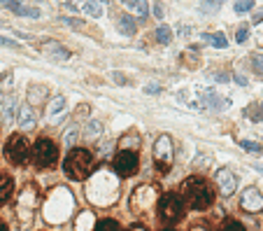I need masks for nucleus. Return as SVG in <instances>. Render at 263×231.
I'll use <instances>...</instances> for the list:
<instances>
[{
  "label": "nucleus",
  "instance_id": "1",
  "mask_svg": "<svg viewBox=\"0 0 263 231\" xmlns=\"http://www.w3.org/2000/svg\"><path fill=\"white\" fill-rule=\"evenodd\" d=\"M84 194L96 208H110L112 203L119 201L122 194V177L116 175L112 168H100L96 170L91 180H86Z\"/></svg>",
  "mask_w": 263,
  "mask_h": 231
},
{
  "label": "nucleus",
  "instance_id": "2",
  "mask_svg": "<svg viewBox=\"0 0 263 231\" xmlns=\"http://www.w3.org/2000/svg\"><path fill=\"white\" fill-rule=\"evenodd\" d=\"M74 210V196L68 187H56L47 194L44 203H42V215L49 224H61L66 222Z\"/></svg>",
  "mask_w": 263,
  "mask_h": 231
},
{
  "label": "nucleus",
  "instance_id": "3",
  "mask_svg": "<svg viewBox=\"0 0 263 231\" xmlns=\"http://www.w3.org/2000/svg\"><path fill=\"white\" fill-rule=\"evenodd\" d=\"M182 201L194 210H205L214 201V191L212 184L200 175H194L182 182Z\"/></svg>",
  "mask_w": 263,
  "mask_h": 231
},
{
  "label": "nucleus",
  "instance_id": "4",
  "mask_svg": "<svg viewBox=\"0 0 263 231\" xmlns=\"http://www.w3.org/2000/svg\"><path fill=\"white\" fill-rule=\"evenodd\" d=\"M96 168V159L88 150H80V147H72L68 152L66 161H63V170L70 180H86Z\"/></svg>",
  "mask_w": 263,
  "mask_h": 231
},
{
  "label": "nucleus",
  "instance_id": "5",
  "mask_svg": "<svg viewBox=\"0 0 263 231\" xmlns=\"http://www.w3.org/2000/svg\"><path fill=\"white\" fill-rule=\"evenodd\" d=\"M38 203H40L38 189H35L33 184H26V187L21 189L19 198H16V208H14L21 224H30V222H33L35 212H38Z\"/></svg>",
  "mask_w": 263,
  "mask_h": 231
},
{
  "label": "nucleus",
  "instance_id": "6",
  "mask_svg": "<svg viewBox=\"0 0 263 231\" xmlns=\"http://www.w3.org/2000/svg\"><path fill=\"white\" fill-rule=\"evenodd\" d=\"M156 201H158V189H156L154 184H140V187H135L133 194H130L128 205L135 215H147L156 205Z\"/></svg>",
  "mask_w": 263,
  "mask_h": 231
},
{
  "label": "nucleus",
  "instance_id": "7",
  "mask_svg": "<svg viewBox=\"0 0 263 231\" xmlns=\"http://www.w3.org/2000/svg\"><path fill=\"white\" fill-rule=\"evenodd\" d=\"M175 161V145L170 136H158L154 143V166L158 173H168Z\"/></svg>",
  "mask_w": 263,
  "mask_h": 231
},
{
  "label": "nucleus",
  "instance_id": "8",
  "mask_svg": "<svg viewBox=\"0 0 263 231\" xmlns=\"http://www.w3.org/2000/svg\"><path fill=\"white\" fill-rule=\"evenodd\" d=\"M5 156L7 161L14 163V166H24L30 156V147H28V140L21 133H12L5 143Z\"/></svg>",
  "mask_w": 263,
  "mask_h": 231
},
{
  "label": "nucleus",
  "instance_id": "9",
  "mask_svg": "<svg viewBox=\"0 0 263 231\" xmlns=\"http://www.w3.org/2000/svg\"><path fill=\"white\" fill-rule=\"evenodd\" d=\"M184 212V203L177 194H163L161 201H158V217L166 222V224H175L182 219Z\"/></svg>",
  "mask_w": 263,
  "mask_h": 231
},
{
  "label": "nucleus",
  "instance_id": "10",
  "mask_svg": "<svg viewBox=\"0 0 263 231\" xmlns=\"http://www.w3.org/2000/svg\"><path fill=\"white\" fill-rule=\"evenodd\" d=\"M33 159L38 168H49L54 166L56 159H58V145L52 140V138H40L33 147Z\"/></svg>",
  "mask_w": 263,
  "mask_h": 231
},
{
  "label": "nucleus",
  "instance_id": "11",
  "mask_svg": "<svg viewBox=\"0 0 263 231\" xmlns=\"http://www.w3.org/2000/svg\"><path fill=\"white\" fill-rule=\"evenodd\" d=\"M140 168V156L135 150H119L114 156V173L119 177H130Z\"/></svg>",
  "mask_w": 263,
  "mask_h": 231
},
{
  "label": "nucleus",
  "instance_id": "12",
  "mask_svg": "<svg viewBox=\"0 0 263 231\" xmlns=\"http://www.w3.org/2000/svg\"><path fill=\"white\" fill-rule=\"evenodd\" d=\"M240 210L250 212V215H258L263 212V194L256 187H247L242 189V196H240Z\"/></svg>",
  "mask_w": 263,
  "mask_h": 231
},
{
  "label": "nucleus",
  "instance_id": "13",
  "mask_svg": "<svg viewBox=\"0 0 263 231\" xmlns=\"http://www.w3.org/2000/svg\"><path fill=\"white\" fill-rule=\"evenodd\" d=\"M214 180H216V187H219V194H222V196H233V194H236L238 177L233 175V170L219 168L216 170V175H214Z\"/></svg>",
  "mask_w": 263,
  "mask_h": 231
},
{
  "label": "nucleus",
  "instance_id": "14",
  "mask_svg": "<svg viewBox=\"0 0 263 231\" xmlns=\"http://www.w3.org/2000/svg\"><path fill=\"white\" fill-rule=\"evenodd\" d=\"M16 122H19V126L21 129H33L35 126V112H33V108L30 105H21L19 110H16Z\"/></svg>",
  "mask_w": 263,
  "mask_h": 231
},
{
  "label": "nucleus",
  "instance_id": "15",
  "mask_svg": "<svg viewBox=\"0 0 263 231\" xmlns=\"http://www.w3.org/2000/svg\"><path fill=\"white\" fill-rule=\"evenodd\" d=\"M42 52L47 56H52V59H58V61H66L68 56H70V52L63 49L58 42H44V45H42Z\"/></svg>",
  "mask_w": 263,
  "mask_h": 231
},
{
  "label": "nucleus",
  "instance_id": "16",
  "mask_svg": "<svg viewBox=\"0 0 263 231\" xmlns=\"http://www.w3.org/2000/svg\"><path fill=\"white\" fill-rule=\"evenodd\" d=\"M47 87H42V84H33V87H28V105H40V103H44V98H47Z\"/></svg>",
  "mask_w": 263,
  "mask_h": 231
},
{
  "label": "nucleus",
  "instance_id": "17",
  "mask_svg": "<svg viewBox=\"0 0 263 231\" xmlns=\"http://www.w3.org/2000/svg\"><path fill=\"white\" fill-rule=\"evenodd\" d=\"M202 103H205V108H210V110H226V108L230 105L226 98L216 96L214 91H208V94L202 96Z\"/></svg>",
  "mask_w": 263,
  "mask_h": 231
},
{
  "label": "nucleus",
  "instance_id": "18",
  "mask_svg": "<svg viewBox=\"0 0 263 231\" xmlns=\"http://www.w3.org/2000/svg\"><path fill=\"white\" fill-rule=\"evenodd\" d=\"M12 189H14V180L5 173H0V205H5L12 196Z\"/></svg>",
  "mask_w": 263,
  "mask_h": 231
},
{
  "label": "nucleus",
  "instance_id": "19",
  "mask_svg": "<svg viewBox=\"0 0 263 231\" xmlns=\"http://www.w3.org/2000/svg\"><path fill=\"white\" fill-rule=\"evenodd\" d=\"M94 224H96V217L94 212H80L77 217H74V229L77 231H94Z\"/></svg>",
  "mask_w": 263,
  "mask_h": 231
},
{
  "label": "nucleus",
  "instance_id": "20",
  "mask_svg": "<svg viewBox=\"0 0 263 231\" xmlns=\"http://www.w3.org/2000/svg\"><path fill=\"white\" fill-rule=\"evenodd\" d=\"M119 147H122V150H135V152H138V147H140V136H138V131H128V133H124Z\"/></svg>",
  "mask_w": 263,
  "mask_h": 231
},
{
  "label": "nucleus",
  "instance_id": "21",
  "mask_svg": "<svg viewBox=\"0 0 263 231\" xmlns=\"http://www.w3.org/2000/svg\"><path fill=\"white\" fill-rule=\"evenodd\" d=\"M116 24H119V33H124V35H133L135 31H138L135 19H130L128 14H122V17L116 19Z\"/></svg>",
  "mask_w": 263,
  "mask_h": 231
},
{
  "label": "nucleus",
  "instance_id": "22",
  "mask_svg": "<svg viewBox=\"0 0 263 231\" xmlns=\"http://www.w3.org/2000/svg\"><path fill=\"white\" fill-rule=\"evenodd\" d=\"M202 40L210 42V45L216 47V49L228 47V40H226V35H224V33H205V35H202Z\"/></svg>",
  "mask_w": 263,
  "mask_h": 231
},
{
  "label": "nucleus",
  "instance_id": "23",
  "mask_svg": "<svg viewBox=\"0 0 263 231\" xmlns=\"http://www.w3.org/2000/svg\"><path fill=\"white\" fill-rule=\"evenodd\" d=\"M244 117L252 122H263V103H252L250 108L244 110Z\"/></svg>",
  "mask_w": 263,
  "mask_h": 231
},
{
  "label": "nucleus",
  "instance_id": "24",
  "mask_svg": "<svg viewBox=\"0 0 263 231\" xmlns=\"http://www.w3.org/2000/svg\"><path fill=\"white\" fill-rule=\"evenodd\" d=\"M102 133V124L100 122H88L86 124V129H84V138H88V140H98Z\"/></svg>",
  "mask_w": 263,
  "mask_h": 231
},
{
  "label": "nucleus",
  "instance_id": "25",
  "mask_svg": "<svg viewBox=\"0 0 263 231\" xmlns=\"http://www.w3.org/2000/svg\"><path fill=\"white\" fill-rule=\"evenodd\" d=\"M84 12H86L88 17H94V19H98V17H102L100 0H86V3H84Z\"/></svg>",
  "mask_w": 263,
  "mask_h": 231
},
{
  "label": "nucleus",
  "instance_id": "26",
  "mask_svg": "<svg viewBox=\"0 0 263 231\" xmlns=\"http://www.w3.org/2000/svg\"><path fill=\"white\" fill-rule=\"evenodd\" d=\"M12 12H14V14H19V17H30V19H38V17H40V10H38V7L12 5Z\"/></svg>",
  "mask_w": 263,
  "mask_h": 231
},
{
  "label": "nucleus",
  "instance_id": "27",
  "mask_svg": "<svg viewBox=\"0 0 263 231\" xmlns=\"http://www.w3.org/2000/svg\"><path fill=\"white\" fill-rule=\"evenodd\" d=\"M63 108H66V98H63V96H56L54 101L49 103V108H47V117L52 119V117H54L56 112H61Z\"/></svg>",
  "mask_w": 263,
  "mask_h": 231
},
{
  "label": "nucleus",
  "instance_id": "28",
  "mask_svg": "<svg viewBox=\"0 0 263 231\" xmlns=\"http://www.w3.org/2000/svg\"><path fill=\"white\" fill-rule=\"evenodd\" d=\"M156 40L161 42V45H170L172 42V31L168 26H158L156 28Z\"/></svg>",
  "mask_w": 263,
  "mask_h": 231
},
{
  "label": "nucleus",
  "instance_id": "29",
  "mask_svg": "<svg viewBox=\"0 0 263 231\" xmlns=\"http://www.w3.org/2000/svg\"><path fill=\"white\" fill-rule=\"evenodd\" d=\"M94 231H122V229H119V222H114V219H100L94 226Z\"/></svg>",
  "mask_w": 263,
  "mask_h": 231
},
{
  "label": "nucleus",
  "instance_id": "30",
  "mask_svg": "<svg viewBox=\"0 0 263 231\" xmlns=\"http://www.w3.org/2000/svg\"><path fill=\"white\" fill-rule=\"evenodd\" d=\"M250 61H252V70H254L258 77H263V56L261 54H252Z\"/></svg>",
  "mask_w": 263,
  "mask_h": 231
},
{
  "label": "nucleus",
  "instance_id": "31",
  "mask_svg": "<svg viewBox=\"0 0 263 231\" xmlns=\"http://www.w3.org/2000/svg\"><path fill=\"white\" fill-rule=\"evenodd\" d=\"M12 80H14V73H12V70L2 73V77H0V89H2V91H10V89H12Z\"/></svg>",
  "mask_w": 263,
  "mask_h": 231
},
{
  "label": "nucleus",
  "instance_id": "32",
  "mask_svg": "<svg viewBox=\"0 0 263 231\" xmlns=\"http://www.w3.org/2000/svg\"><path fill=\"white\" fill-rule=\"evenodd\" d=\"M77 138H80V131H77V126H72V129H68V131H66L63 140H66V145H70V147H72V145L77 143Z\"/></svg>",
  "mask_w": 263,
  "mask_h": 231
},
{
  "label": "nucleus",
  "instance_id": "33",
  "mask_svg": "<svg viewBox=\"0 0 263 231\" xmlns=\"http://www.w3.org/2000/svg\"><path fill=\"white\" fill-rule=\"evenodd\" d=\"M252 7H254V0H236V7H233V10H236L238 14H242V12H250Z\"/></svg>",
  "mask_w": 263,
  "mask_h": 231
},
{
  "label": "nucleus",
  "instance_id": "34",
  "mask_svg": "<svg viewBox=\"0 0 263 231\" xmlns=\"http://www.w3.org/2000/svg\"><path fill=\"white\" fill-rule=\"evenodd\" d=\"M133 10L140 14V17H147V14H149V0H138Z\"/></svg>",
  "mask_w": 263,
  "mask_h": 231
},
{
  "label": "nucleus",
  "instance_id": "35",
  "mask_svg": "<svg viewBox=\"0 0 263 231\" xmlns=\"http://www.w3.org/2000/svg\"><path fill=\"white\" fill-rule=\"evenodd\" d=\"M222 5L224 0H202V10H208V12H216Z\"/></svg>",
  "mask_w": 263,
  "mask_h": 231
},
{
  "label": "nucleus",
  "instance_id": "36",
  "mask_svg": "<svg viewBox=\"0 0 263 231\" xmlns=\"http://www.w3.org/2000/svg\"><path fill=\"white\" fill-rule=\"evenodd\" d=\"M247 38H250V26H240V28H238V33H236V40L242 45Z\"/></svg>",
  "mask_w": 263,
  "mask_h": 231
},
{
  "label": "nucleus",
  "instance_id": "37",
  "mask_svg": "<svg viewBox=\"0 0 263 231\" xmlns=\"http://www.w3.org/2000/svg\"><path fill=\"white\" fill-rule=\"evenodd\" d=\"M5 103V110H2V117L5 119H12V112H14V101L12 98H7V101H2Z\"/></svg>",
  "mask_w": 263,
  "mask_h": 231
},
{
  "label": "nucleus",
  "instance_id": "38",
  "mask_svg": "<svg viewBox=\"0 0 263 231\" xmlns=\"http://www.w3.org/2000/svg\"><path fill=\"white\" fill-rule=\"evenodd\" d=\"M219 231H244V226L238 224V222H226V224H224Z\"/></svg>",
  "mask_w": 263,
  "mask_h": 231
},
{
  "label": "nucleus",
  "instance_id": "39",
  "mask_svg": "<svg viewBox=\"0 0 263 231\" xmlns=\"http://www.w3.org/2000/svg\"><path fill=\"white\" fill-rule=\"evenodd\" d=\"M112 80H114L116 82V84H122V87H124V84H128V77H126V75H122V73H112Z\"/></svg>",
  "mask_w": 263,
  "mask_h": 231
},
{
  "label": "nucleus",
  "instance_id": "40",
  "mask_svg": "<svg viewBox=\"0 0 263 231\" xmlns=\"http://www.w3.org/2000/svg\"><path fill=\"white\" fill-rule=\"evenodd\" d=\"M240 145H242L244 150H252V152H258V150H261V145L250 143V140H240Z\"/></svg>",
  "mask_w": 263,
  "mask_h": 231
},
{
  "label": "nucleus",
  "instance_id": "41",
  "mask_svg": "<svg viewBox=\"0 0 263 231\" xmlns=\"http://www.w3.org/2000/svg\"><path fill=\"white\" fill-rule=\"evenodd\" d=\"M86 115H88V105H80L77 112H74V119H77V117H86Z\"/></svg>",
  "mask_w": 263,
  "mask_h": 231
},
{
  "label": "nucleus",
  "instance_id": "42",
  "mask_svg": "<svg viewBox=\"0 0 263 231\" xmlns=\"http://www.w3.org/2000/svg\"><path fill=\"white\" fill-rule=\"evenodd\" d=\"M63 21H66V24H70V26H74V28L86 26V24H84V21H82V19H63Z\"/></svg>",
  "mask_w": 263,
  "mask_h": 231
},
{
  "label": "nucleus",
  "instance_id": "43",
  "mask_svg": "<svg viewBox=\"0 0 263 231\" xmlns=\"http://www.w3.org/2000/svg\"><path fill=\"white\" fill-rule=\"evenodd\" d=\"M154 17H158V19L163 17V5H161V3H156V5H154Z\"/></svg>",
  "mask_w": 263,
  "mask_h": 231
},
{
  "label": "nucleus",
  "instance_id": "44",
  "mask_svg": "<svg viewBox=\"0 0 263 231\" xmlns=\"http://www.w3.org/2000/svg\"><path fill=\"white\" fill-rule=\"evenodd\" d=\"M0 45H7V47H16V42L10 40V38H0Z\"/></svg>",
  "mask_w": 263,
  "mask_h": 231
},
{
  "label": "nucleus",
  "instance_id": "45",
  "mask_svg": "<svg viewBox=\"0 0 263 231\" xmlns=\"http://www.w3.org/2000/svg\"><path fill=\"white\" fill-rule=\"evenodd\" d=\"M189 231H210V229H208V226H205V224H194Z\"/></svg>",
  "mask_w": 263,
  "mask_h": 231
},
{
  "label": "nucleus",
  "instance_id": "46",
  "mask_svg": "<svg viewBox=\"0 0 263 231\" xmlns=\"http://www.w3.org/2000/svg\"><path fill=\"white\" fill-rule=\"evenodd\" d=\"M0 3H2V5H10V7H12V5H19V0H0Z\"/></svg>",
  "mask_w": 263,
  "mask_h": 231
},
{
  "label": "nucleus",
  "instance_id": "47",
  "mask_svg": "<svg viewBox=\"0 0 263 231\" xmlns=\"http://www.w3.org/2000/svg\"><path fill=\"white\" fill-rule=\"evenodd\" d=\"M144 91H147V94H158L161 89H158V87H147V89H144Z\"/></svg>",
  "mask_w": 263,
  "mask_h": 231
},
{
  "label": "nucleus",
  "instance_id": "48",
  "mask_svg": "<svg viewBox=\"0 0 263 231\" xmlns=\"http://www.w3.org/2000/svg\"><path fill=\"white\" fill-rule=\"evenodd\" d=\"M258 21H263V10H261V12L254 14V24H258Z\"/></svg>",
  "mask_w": 263,
  "mask_h": 231
},
{
  "label": "nucleus",
  "instance_id": "49",
  "mask_svg": "<svg viewBox=\"0 0 263 231\" xmlns=\"http://www.w3.org/2000/svg\"><path fill=\"white\" fill-rule=\"evenodd\" d=\"M63 7H68V10H70V12H80V7H74V5H70V3H66V5Z\"/></svg>",
  "mask_w": 263,
  "mask_h": 231
},
{
  "label": "nucleus",
  "instance_id": "50",
  "mask_svg": "<svg viewBox=\"0 0 263 231\" xmlns=\"http://www.w3.org/2000/svg\"><path fill=\"white\" fill-rule=\"evenodd\" d=\"M128 231H147V229H144V226H140V224H135V226H130Z\"/></svg>",
  "mask_w": 263,
  "mask_h": 231
},
{
  "label": "nucleus",
  "instance_id": "51",
  "mask_svg": "<svg viewBox=\"0 0 263 231\" xmlns=\"http://www.w3.org/2000/svg\"><path fill=\"white\" fill-rule=\"evenodd\" d=\"M124 3H126L128 7H135V3H138V0H124Z\"/></svg>",
  "mask_w": 263,
  "mask_h": 231
},
{
  "label": "nucleus",
  "instance_id": "52",
  "mask_svg": "<svg viewBox=\"0 0 263 231\" xmlns=\"http://www.w3.org/2000/svg\"><path fill=\"white\" fill-rule=\"evenodd\" d=\"M0 231H10V229H7V224L2 222V219H0Z\"/></svg>",
  "mask_w": 263,
  "mask_h": 231
},
{
  "label": "nucleus",
  "instance_id": "53",
  "mask_svg": "<svg viewBox=\"0 0 263 231\" xmlns=\"http://www.w3.org/2000/svg\"><path fill=\"white\" fill-rule=\"evenodd\" d=\"M0 105H2V96H0Z\"/></svg>",
  "mask_w": 263,
  "mask_h": 231
},
{
  "label": "nucleus",
  "instance_id": "54",
  "mask_svg": "<svg viewBox=\"0 0 263 231\" xmlns=\"http://www.w3.org/2000/svg\"><path fill=\"white\" fill-rule=\"evenodd\" d=\"M100 3H110V0H100Z\"/></svg>",
  "mask_w": 263,
  "mask_h": 231
},
{
  "label": "nucleus",
  "instance_id": "55",
  "mask_svg": "<svg viewBox=\"0 0 263 231\" xmlns=\"http://www.w3.org/2000/svg\"><path fill=\"white\" fill-rule=\"evenodd\" d=\"M163 231H172V229H163Z\"/></svg>",
  "mask_w": 263,
  "mask_h": 231
},
{
  "label": "nucleus",
  "instance_id": "56",
  "mask_svg": "<svg viewBox=\"0 0 263 231\" xmlns=\"http://www.w3.org/2000/svg\"><path fill=\"white\" fill-rule=\"evenodd\" d=\"M0 126H2V124H0Z\"/></svg>",
  "mask_w": 263,
  "mask_h": 231
}]
</instances>
